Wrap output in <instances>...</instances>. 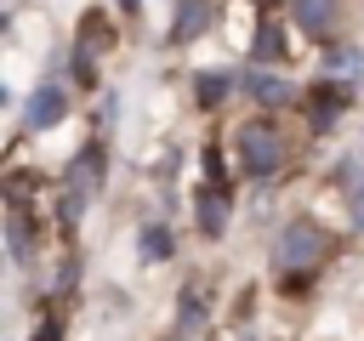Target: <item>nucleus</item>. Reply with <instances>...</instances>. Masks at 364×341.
I'll return each instance as SVG.
<instances>
[{
	"label": "nucleus",
	"mask_w": 364,
	"mask_h": 341,
	"mask_svg": "<svg viewBox=\"0 0 364 341\" xmlns=\"http://www.w3.org/2000/svg\"><path fill=\"white\" fill-rule=\"evenodd\" d=\"M205 23H210V0H176V23H171L176 40H193Z\"/></svg>",
	"instance_id": "obj_9"
},
{
	"label": "nucleus",
	"mask_w": 364,
	"mask_h": 341,
	"mask_svg": "<svg viewBox=\"0 0 364 341\" xmlns=\"http://www.w3.org/2000/svg\"><path fill=\"white\" fill-rule=\"evenodd\" d=\"M256 6H273V0H256Z\"/></svg>",
	"instance_id": "obj_17"
},
{
	"label": "nucleus",
	"mask_w": 364,
	"mask_h": 341,
	"mask_svg": "<svg viewBox=\"0 0 364 341\" xmlns=\"http://www.w3.org/2000/svg\"><path fill=\"white\" fill-rule=\"evenodd\" d=\"M34 341H63V335H57V318H46V324L34 330Z\"/></svg>",
	"instance_id": "obj_15"
},
{
	"label": "nucleus",
	"mask_w": 364,
	"mask_h": 341,
	"mask_svg": "<svg viewBox=\"0 0 364 341\" xmlns=\"http://www.w3.org/2000/svg\"><path fill=\"white\" fill-rule=\"evenodd\" d=\"M324 233H318V222H290L284 233H279V250H273V261L284 267V273H301V267H313L318 256H324Z\"/></svg>",
	"instance_id": "obj_2"
},
{
	"label": "nucleus",
	"mask_w": 364,
	"mask_h": 341,
	"mask_svg": "<svg viewBox=\"0 0 364 341\" xmlns=\"http://www.w3.org/2000/svg\"><path fill=\"white\" fill-rule=\"evenodd\" d=\"M199 318H205V301H199V296H188V307H182V324H188V330H193V324H199Z\"/></svg>",
	"instance_id": "obj_14"
},
{
	"label": "nucleus",
	"mask_w": 364,
	"mask_h": 341,
	"mask_svg": "<svg viewBox=\"0 0 364 341\" xmlns=\"http://www.w3.org/2000/svg\"><path fill=\"white\" fill-rule=\"evenodd\" d=\"M142 256H148V261H165V256H171V233H165V227H148V233H142Z\"/></svg>",
	"instance_id": "obj_13"
},
{
	"label": "nucleus",
	"mask_w": 364,
	"mask_h": 341,
	"mask_svg": "<svg viewBox=\"0 0 364 341\" xmlns=\"http://www.w3.org/2000/svg\"><path fill=\"white\" fill-rule=\"evenodd\" d=\"M97 176H102V148H80V159L68 165V188H63V227L80 222V210H85V188H97Z\"/></svg>",
	"instance_id": "obj_3"
},
{
	"label": "nucleus",
	"mask_w": 364,
	"mask_h": 341,
	"mask_svg": "<svg viewBox=\"0 0 364 341\" xmlns=\"http://www.w3.org/2000/svg\"><path fill=\"white\" fill-rule=\"evenodd\" d=\"M279 51H284V34H279L273 17H262V28H256V63H267V57H279Z\"/></svg>",
	"instance_id": "obj_12"
},
{
	"label": "nucleus",
	"mask_w": 364,
	"mask_h": 341,
	"mask_svg": "<svg viewBox=\"0 0 364 341\" xmlns=\"http://www.w3.org/2000/svg\"><path fill=\"white\" fill-rule=\"evenodd\" d=\"M353 216H358V227H364V188L353 193Z\"/></svg>",
	"instance_id": "obj_16"
},
{
	"label": "nucleus",
	"mask_w": 364,
	"mask_h": 341,
	"mask_svg": "<svg viewBox=\"0 0 364 341\" xmlns=\"http://www.w3.org/2000/svg\"><path fill=\"white\" fill-rule=\"evenodd\" d=\"M279 159H284V142H279V131H273L267 119L239 125V165H245L250 176H273Z\"/></svg>",
	"instance_id": "obj_1"
},
{
	"label": "nucleus",
	"mask_w": 364,
	"mask_h": 341,
	"mask_svg": "<svg viewBox=\"0 0 364 341\" xmlns=\"http://www.w3.org/2000/svg\"><path fill=\"white\" fill-rule=\"evenodd\" d=\"M341 102H347V91H341V85H324V91H313L307 119H313L318 131H330V125H336V114H341Z\"/></svg>",
	"instance_id": "obj_10"
},
{
	"label": "nucleus",
	"mask_w": 364,
	"mask_h": 341,
	"mask_svg": "<svg viewBox=\"0 0 364 341\" xmlns=\"http://www.w3.org/2000/svg\"><path fill=\"white\" fill-rule=\"evenodd\" d=\"M228 74H199L193 80V91H199V108H222V97H228Z\"/></svg>",
	"instance_id": "obj_11"
},
{
	"label": "nucleus",
	"mask_w": 364,
	"mask_h": 341,
	"mask_svg": "<svg viewBox=\"0 0 364 341\" xmlns=\"http://www.w3.org/2000/svg\"><path fill=\"white\" fill-rule=\"evenodd\" d=\"M193 216H199V233H205V239H216V233L228 227V193L205 182V188L193 193Z\"/></svg>",
	"instance_id": "obj_4"
},
{
	"label": "nucleus",
	"mask_w": 364,
	"mask_h": 341,
	"mask_svg": "<svg viewBox=\"0 0 364 341\" xmlns=\"http://www.w3.org/2000/svg\"><path fill=\"white\" fill-rule=\"evenodd\" d=\"M245 85H250V97H256L262 108H284V102H296V91H290L279 74H250Z\"/></svg>",
	"instance_id": "obj_8"
},
{
	"label": "nucleus",
	"mask_w": 364,
	"mask_h": 341,
	"mask_svg": "<svg viewBox=\"0 0 364 341\" xmlns=\"http://www.w3.org/2000/svg\"><path fill=\"white\" fill-rule=\"evenodd\" d=\"M290 17L307 34H330L336 28V0H290Z\"/></svg>",
	"instance_id": "obj_6"
},
{
	"label": "nucleus",
	"mask_w": 364,
	"mask_h": 341,
	"mask_svg": "<svg viewBox=\"0 0 364 341\" xmlns=\"http://www.w3.org/2000/svg\"><path fill=\"white\" fill-rule=\"evenodd\" d=\"M6 250H11V261H28L34 256V222H28L23 205H11V216H6Z\"/></svg>",
	"instance_id": "obj_5"
},
{
	"label": "nucleus",
	"mask_w": 364,
	"mask_h": 341,
	"mask_svg": "<svg viewBox=\"0 0 364 341\" xmlns=\"http://www.w3.org/2000/svg\"><path fill=\"white\" fill-rule=\"evenodd\" d=\"M57 119H63V85H40V91L28 97V125L46 131V125H57Z\"/></svg>",
	"instance_id": "obj_7"
}]
</instances>
